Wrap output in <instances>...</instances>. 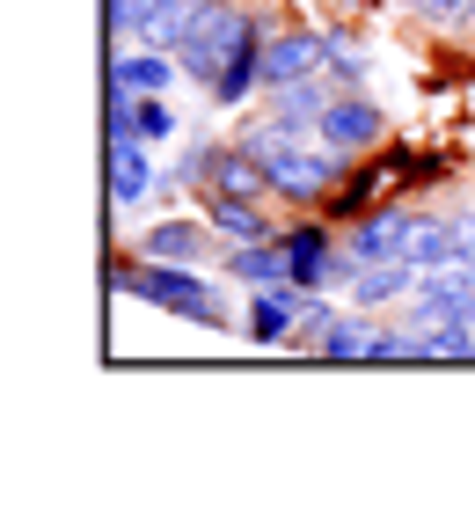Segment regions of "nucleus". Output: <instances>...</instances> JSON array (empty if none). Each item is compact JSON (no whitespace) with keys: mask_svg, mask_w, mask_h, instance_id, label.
I'll use <instances>...</instances> for the list:
<instances>
[{"mask_svg":"<svg viewBox=\"0 0 475 512\" xmlns=\"http://www.w3.org/2000/svg\"><path fill=\"white\" fill-rule=\"evenodd\" d=\"M183 74L212 88L220 103H242L256 81H264V44H256V15L227 8V0H205V15L190 22V37L176 44Z\"/></svg>","mask_w":475,"mask_h":512,"instance_id":"1","label":"nucleus"},{"mask_svg":"<svg viewBox=\"0 0 475 512\" xmlns=\"http://www.w3.org/2000/svg\"><path fill=\"white\" fill-rule=\"evenodd\" d=\"M110 286H125V293H139V300H154V308H176V315H190V322H227L220 293H212L205 278H190L183 264H161V256H147L139 271L117 264V271H110Z\"/></svg>","mask_w":475,"mask_h":512,"instance_id":"2","label":"nucleus"},{"mask_svg":"<svg viewBox=\"0 0 475 512\" xmlns=\"http://www.w3.org/2000/svg\"><path fill=\"white\" fill-rule=\"evenodd\" d=\"M183 176L205 183L212 198H264V191H271L264 161H256L249 147H198V154L183 161Z\"/></svg>","mask_w":475,"mask_h":512,"instance_id":"3","label":"nucleus"},{"mask_svg":"<svg viewBox=\"0 0 475 512\" xmlns=\"http://www.w3.org/2000/svg\"><path fill=\"white\" fill-rule=\"evenodd\" d=\"M315 132L329 139V147L359 154V147H373V139L388 132V110L366 103V96H329V103H322V118H315Z\"/></svg>","mask_w":475,"mask_h":512,"instance_id":"4","label":"nucleus"},{"mask_svg":"<svg viewBox=\"0 0 475 512\" xmlns=\"http://www.w3.org/2000/svg\"><path fill=\"white\" fill-rule=\"evenodd\" d=\"M329 66V37H307V30H285L264 44V88H285V81H307Z\"/></svg>","mask_w":475,"mask_h":512,"instance_id":"5","label":"nucleus"},{"mask_svg":"<svg viewBox=\"0 0 475 512\" xmlns=\"http://www.w3.org/2000/svg\"><path fill=\"white\" fill-rule=\"evenodd\" d=\"M154 139H110V205L125 213V205H147V191H154Z\"/></svg>","mask_w":475,"mask_h":512,"instance_id":"6","label":"nucleus"},{"mask_svg":"<svg viewBox=\"0 0 475 512\" xmlns=\"http://www.w3.org/2000/svg\"><path fill=\"white\" fill-rule=\"evenodd\" d=\"M198 15H205V0H139L132 37H139V44H154V52H176Z\"/></svg>","mask_w":475,"mask_h":512,"instance_id":"7","label":"nucleus"},{"mask_svg":"<svg viewBox=\"0 0 475 512\" xmlns=\"http://www.w3.org/2000/svg\"><path fill=\"white\" fill-rule=\"evenodd\" d=\"M410 235H417L410 213H373V220L351 227V256L359 264H388V256H410Z\"/></svg>","mask_w":475,"mask_h":512,"instance_id":"8","label":"nucleus"},{"mask_svg":"<svg viewBox=\"0 0 475 512\" xmlns=\"http://www.w3.org/2000/svg\"><path fill=\"white\" fill-rule=\"evenodd\" d=\"M183 59H161L154 44H139V52H117L110 59V88H125V96H161V88L176 81Z\"/></svg>","mask_w":475,"mask_h":512,"instance_id":"9","label":"nucleus"},{"mask_svg":"<svg viewBox=\"0 0 475 512\" xmlns=\"http://www.w3.org/2000/svg\"><path fill=\"white\" fill-rule=\"evenodd\" d=\"M227 271L242 278V286H293V256H285V235H271V242H234Z\"/></svg>","mask_w":475,"mask_h":512,"instance_id":"10","label":"nucleus"},{"mask_svg":"<svg viewBox=\"0 0 475 512\" xmlns=\"http://www.w3.org/2000/svg\"><path fill=\"white\" fill-rule=\"evenodd\" d=\"M205 220L220 227L227 242H271L278 235V227L256 213V198H205Z\"/></svg>","mask_w":475,"mask_h":512,"instance_id":"11","label":"nucleus"},{"mask_svg":"<svg viewBox=\"0 0 475 512\" xmlns=\"http://www.w3.org/2000/svg\"><path fill=\"white\" fill-rule=\"evenodd\" d=\"M147 256H161V264H205V227L198 220H161L147 235Z\"/></svg>","mask_w":475,"mask_h":512,"instance_id":"12","label":"nucleus"},{"mask_svg":"<svg viewBox=\"0 0 475 512\" xmlns=\"http://www.w3.org/2000/svg\"><path fill=\"white\" fill-rule=\"evenodd\" d=\"M285 256H293V286H322L329 271V235L322 227H293V235H285Z\"/></svg>","mask_w":475,"mask_h":512,"instance_id":"13","label":"nucleus"},{"mask_svg":"<svg viewBox=\"0 0 475 512\" xmlns=\"http://www.w3.org/2000/svg\"><path fill=\"white\" fill-rule=\"evenodd\" d=\"M410 264H417V271L461 264V227H446V220H417V235H410Z\"/></svg>","mask_w":475,"mask_h":512,"instance_id":"14","label":"nucleus"},{"mask_svg":"<svg viewBox=\"0 0 475 512\" xmlns=\"http://www.w3.org/2000/svg\"><path fill=\"white\" fill-rule=\"evenodd\" d=\"M410 278H417V264H410V256L366 264V271H359V300H366V308H388V300H402V293H410Z\"/></svg>","mask_w":475,"mask_h":512,"instance_id":"15","label":"nucleus"},{"mask_svg":"<svg viewBox=\"0 0 475 512\" xmlns=\"http://www.w3.org/2000/svg\"><path fill=\"white\" fill-rule=\"evenodd\" d=\"M373 352H380L373 322H329L322 330V359H373Z\"/></svg>","mask_w":475,"mask_h":512,"instance_id":"16","label":"nucleus"},{"mask_svg":"<svg viewBox=\"0 0 475 512\" xmlns=\"http://www.w3.org/2000/svg\"><path fill=\"white\" fill-rule=\"evenodd\" d=\"M132 132L139 139H169L176 132V110L161 103V96H132Z\"/></svg>","mask_w":475,"mask_h":512,"instance_id":"17","label":"nucleus"},{"mask_svg":"<svg viewBox=\"0 0 475 512\" xmlns=\"http://www.w3.org/2000/svg\"><path fill=\"white\" fill-rule=\"evenodd\" d=\"M417 8H424V15H432V22H461V15L475 8V0H417Z\"/></svg>","mask_w":475,"mask_h":512,"instance_id":"18","label":"nucleus"},{"mask_svg":"<svg viewBox=\"0 0 475 512\" xmlns=\"http://www.w3.org/2000/svg\"><path fill=\"white\" fill-rule=\"evenodd\" d=\"M461 264H475V220H461Z\"/></svg>","mask_w":475,"mask_h":512,"instance_id":"19","label":"nucleus"}]
</instances>
